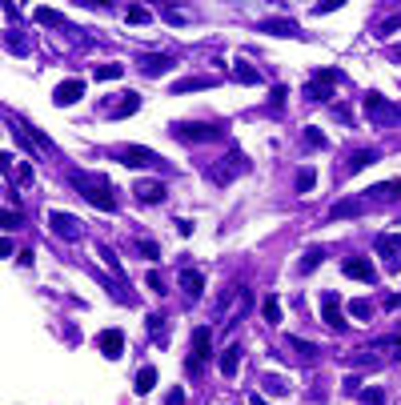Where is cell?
<instances>
[{
	"mask_svg": "<svg viewBox=\"0 0 401 405\" xmlns=\"http://www.w3.org/2000/svg\"><path fill=\"white\" fill-rule=\"evenodd\" d=\"M341 361L354 365V369H381V365H393V361H401V333L369 341V345H361V349H354V353H345Z\"/></svg>",
	"mask_w": 401,
	"mask_h": 405,
	"instance_id": "obj_1",
	"label": "cell"
},
{
	"mask_svg": "<svg viewBox=\"0 0 401 405\" xmlns=\"http://www.w3.org/2000/svg\"><path fill=\"white\" fill-rule=\"evenodd\" d=\"M69 185L80 193V197H85V201H89L93 209H100V213H113V209H117V193H113V185H109L105 177L72 168V173H69Z\"/></svg>",
	"mask_w": 401,
	"mask_h": 405,
	"instance_id": "obj_2",
	"label": "cell"
},
{
	"mask_svg": "<svg viewBox=\"0 0 401 405\" xmlns=\"http://www.w3.org/2000/svg\"><path fill=\"white\" fill-rule=\"evenodd\" d=\"M345 85V72L341 69H317L313 76H309V85H305V96H309V105H329L333 93Z\"/></svg>",
	"mask_w": 401,
	"mask_h": 405,
	"instance_id": "obj_3",
	"label": "cell"
},
{
	"mask_svg": "<svg viewBox=\"0 0 401 405\" xmlns=\"http://www.w3.org/2000/svg\"><path fill=\"white\" fill-rule=\"evenodd\" d=\"M365 117L381 124V129H398L401 124V105H393L389 96L381 93H365Z\"/></svg>",
	"mask_w": 401,
	"mask_h": 405,
	"instance_id": "obj_4",
	"label": "cell"
},
{
	"mask_svg": "<svg viewBox=\"0 0 401 405\" xmlns=\"http://www.w3.org/2000/svg\"><path fill=\"white\" fill-rule=\"evenodd\" d=\"M245 168H249V157H245L241 149H229V157H225L221 165H213L209 177H213V185H217V189H225V185H233Z\"/></svg>",
	"mask_w": 401,
	"mask_h": 405,
	"instance_id": "obj_5",
	"label": "cell"
},
{
	"mask_svg": "<svg viewBox=\"0 0 401 405\" xmlns=\"http://www.w3.org/2000/svg\"><path fill=\"white\" fill-rule=\"evenodd\" d=\"M117 161L124 168H165V161H161L153 149H144V144H120Z\"/></svg>",
	"mask_w": 401,
	"mask_h": 405,
	"instance_id": "obj_6",
	"label": "cell"
},
{
	"mask_svg": "<svg viewBox=\"0 0 401 405\" xmlns=\"http://www.w3.org/2000/svg\"><path fill=\"white\" fill-rule=\"evenodd\" d=\"M173 137L177 141H189V144L221 141L225 137V124H197V120H189V124H173Z\"/></svg>",
	"mask_w": 401,
	"mask_h": 405,
	"instance_id": "obj_7",
	"label": "cell"
},
{
	"mask_svg": "<svg viewBox=\"0 0 401 405\" xmlns=\"http://www.w3.org/2000/svg\"><path fill=\"white\" fill-rule=\"evenodd\" d=\"M48 229H52V237H61V241H80L85 237V225H80L72 213H65V209H52V213H48Z\"/></svg>",
	"mask_w": 401,
	"mask_h": 405,
	"instance_id": "obj_8",
	"label": "cell"
},
{
	"mask_svg": "<svg viewBox=\"0 0 401 405\" xmlns=\"http://www.w3.org/2000/svg\"><path fill=\"white\" fill-rule=\"evenodd\" d=\"M209 358H213V329L201 325V329H193V358L185 361V369H189V373H201V365Z\"/></svg>",
	"mask_w": 401,
	"mask_h": 405,
	"instance_id": "obj_9",
	"label": "cell"
},
{
	"mask_svg": "<svg viewBox=\"0 0 401 405\" xmlns=\"http://www.w3.org/2000/svg\"><path fill=\"white\" fill-rule=\"evenodd\" d=\"M369 205H401V181H381L373 189L365 193Z\"/></svg>",
	"mask_w": 401,
	"mask_h": 405,
	"instance_id": "obj_10",
	"label": "cell"
},
{
	"mask_svg": "<svg viewBox=\"0 0 401 405\" xmlns=\"http://www.w3.org/2000/svg\"><path fill=\"white\" fill-rule=\"evenodd\" d=\"M378 253L389 269H401V233H381L378 237Z\"/></svg>",
	"mask_w": 401,
	"mask_h": 405,
	"instance_id": "obj_11",
	"label": "cell"
},
{
	"mask_svg": "<svg viewBox=\"0 0 401 405\" xmlns=\"http://www.w3.org/2000/svg\"><path fill=\"white\" fill-rule=\"evenodd\" d=\"M133 197H137L141 205H161L169 197V189H165V181H137V185H133Z\"/></svg>",
	"mask_w": 401,
	"mask_h": 405,
	"instance_id": "obj_12",
	"label": "cell"
},
{
	"mask_svg": "<svg viewBox=\"0 0 401 405\" xmlns=\"http://www.w3.org/2000/svg\"><path fill=\"white\" fill-rule=\"evenodd\" d=\"M181 293H185V301H201V293H205V277H201V269H181Z\"/></svg>",
	"mask_w": 401,
	"mask_h": 405,
	"instance_id": "obj_13",
	"label": "cell"
},
{
	"mask_svg": "<svg viewBox=\"0 0 401 405\" xmlns=\"http://www.w3.org/2000/svg\"><path fill=\"white\" fill-rule=\"evenodd\" d=\"M96 345H100V353L109 361H117L124 353V333L120 329H105V333H96Z\"/></svg>",
	"mask_w": 401,
	"mask_h": 405,
	"instance_id": "obj_14",
	"label": "cell"
},
{
	"mask_svg": "<svg viewBox=\"0 0 401 405\" xmlns=\"http://www.w3.org/2000/svg\"><path fill=\"white\" fill-rule=\"evenodd\" d=\"M365 209H369V201H365V197H349V201H337V205L329 209V217H333V221H341V217H361Z\"/></svg>",
	"mask_w": 401,
	"mask_h": 405,
	"instance_id": "obj_15",
	"label": "cell"
},
{
	"mask_svg": "<svg viewBox=\"0 0 401 405\" xmlns=\"http://www.w3.org/2000/svg\"><path fill=\"white\" fill-rule=\"evenodd\" d=\"M80 93H85V80H61L56 93H52V100H56V105H76Z\"/></svg>",
	"mask_w": 401,
	"mask_h": 405,
	"instance_id": "obj_16",
	"label": "cell"
},
{
	"mask_svg": "<svg viewBox=\"0 0 401 405\" xmlns=\"http://www.w3.org/2000/svg\"><path fill=\"white\" fill-rule=\"evenodd\" d=\"M321 309H325L329 329H345V317H341V297H337V293H325V297H321Z\"/></svg>",
	"mask_w": 401,
	"mask_h": 405,
	"instance_id": "obj_17",
	"label": "cell"
},
{
	"mask_svg": "<svg viewBox=\"0 0 401 405\" xmlns=\"http://www.w3.org/2000/svg\"><path fill=\"white\" fill-rule=\"evenodd\" d=\"M173 69H177V61H173V56H165V52L149 56V61L141 65V72H144V76H165V72H173Z\"/></svg>",
	"mask_w": 401,
	"mask_h": 405,
	"instance_id": "obj_18",
	"label": "cell"
},
{
	"mask_svg": "<svg viewBox=\"0 0 401 405\" xmlns=\"http://www.w3.org/2000/svg\"><path fill=\"white\" fill-rule=\"evenodd\" d=\"M345 277L373 281V261H369V257H349V261H345Z\"/></svg>",
	"mask_w": 401,
	"mask_h": 405,
	"instance_id": "obj_19",
	"label": "cell"
},
{
	"mask_svg": "<svg viewBox=\"0 0 401 405\" xmlns=\"http://www.w3.org/2000/svg\"><path fill=\"white\" fill-rule=\"evenodd\" d=\"M373 161H381V153H378V149H357V153H354V161L345 165V177H354V173H361V168H369Z\"/></svg>",
	"mask_w": 401,
	"mask_h": 405,
	"instance_id": "obj_20",
	"label": "cell"
},
{
	"mask_svg": "<svg viewBox=\"0 0 401 405\" xmlns=\"http://www.w3.org/2000/svg\"><path fill=\"white\" fill-rule=\"evenodd\" d=\"M217 369H221V377H237V369H241V345H229L221 361H217Z\"/></svg>",
	"mask_w": 401,
	"mask_h": 405,
	"instance_id": "obj_21",
	"label": "cell"
},
{
	"mask_svg": "<svg viewBox=\"0 0 401 405\" xmlns=\"http://www.w3.org/2000/svg\"><path fill=\"white\" fill-rule=\"evenodd\" d=\"M213 85H217L213 76H185V80L173 85V93H197V89H213Z\"/></svg>",
	"mask_w": 401,
	"mask_h": 405,
	"instance_id": "obj_22",
	"label": "cell"
},
{
	"mask_svg": "<svg viewBox=\"0 0 401 405\" xmlns=\"http://www.w3.org/2000/svg\"><path fill=\"white\" fill-rule=\"evenodd\" d=\"M261 389H265L269 397H289V393H293V385L285 382V377H277V373H273V377H265V385H261Z\"/></svg>",
	"mask_w": 401,
	"mask_h": 405,
	"instance_id": "obj_23",
	"label": "cell"
},
{
	"mask_svg": "<svg viewBox=\"0 0 401 405\" xmlns=\"http://www.w3.org/2000/svg\"><path fill=\"white\" fill-rule=\"evenodd\" d=\"M149 337H157V345H165V337H169L165 313H153V317H149Z\"/></svg>",
	"mask_w": 401,
	"mask_h": 405,
	"instance_id": "obj_24",
	"label": "cell"
},
{
	"mask_svg": "<svg viewBox=\"0 0 401 405\" xmlns=\"http://www.w3.org/2000/svg\"><path fill=\"white\" fill-rule=\"evenodd\" d=\"M261 32H273V36H297V24L293 21H265Z\"/></svg>",
	"mask_w": 401,
	"mask_h": 405,
	"instance_id": "obj_25",
	"label": "cell"
},
{
	"mask_svg": "<svg viewBox=\"0 0 401 405\" xmlns=\"http://www.w3.org/2000/svg\"><path fill=\"white\" fill-rule=\"evenodd\" d=\"M233 76L241 80V85H257L261 80V72L253 69V65H245V61H233Z\"/></svg>",
	"mask_w": 401,
	"mask_h": 405,
	"instance_id": "obj_26",
	"label": "cell"
},
{
	"mask_svg": "<svg viewBox=\"0 0 401 405\" xmlns=\"http://www.w3.org/2000/svg\"><path fill=\"white\" fill-rule=\"evenodd\" d=\"M153 385H157V369H153V365H144L141 373H137V382H133V389H137V393H149Z\"/></svg>",
	"mask_w": 401,
	"mask_h": 405,
	"instance_id": "obj_27",
	"label": "cell"
},
{
	"mask_svg": "<svg viewBox=\"0 0 401 405\" xmlns=\"http://www.w3.org/2000/svg\"><path fill=\"white\" fill-rule=\"evenodd\" d=\"M321 261H325V249H309L305 257H301V265H297V269H301V273H313V269H317Z\"/></svg>",
	"mask_w": 401,
	"mask_h": 405,
	"instance_id": "obj_28",
	"label": "cell"
},
{
	"mask_svg": "<svg viewBox=\"0 0 401 405\" xmlns=\"http://www.w3.org/2000/svg\"><path fill=\"white\" fill-rule=\"evenodd\" d=\"M261 313H265V321H269V325H277V321H281V301H277V297H265Z\"/></svg>",
	"mask_w": 401,
	"mask_h": 405,
	"instance_id": "obj_29",
	"label": "cell"
},
{
	"mask_svg": "<svg viewBox=\"0 0 401 405\" xmlns=\"http://www.w3.org/2000/svg\"><path fill=\"white\" fill-rule=\"evenodd\" d=\"M317 185V173L313 168H297V193H313Z\"/></svg>",
	"mask_w": 401,
	"mask_h": 405,
	"instance_id": "obj_30",
	"label": "cell"
},
{
	"mask_svg": "<svg viewBox=\"0 0 401 405\" xmlns=\"http://www.w3.org/2000/svg\"><path fill=\"white\" fill-rule=\"evenodd\" d=\"M124 17H129L133 24H149V21H153V12L141 8V4H129V8H124Z\"/></svg>",
	"mask_w": 401,
	"mask_h": 405,
	"instance_id": "obj_31",
	"label": "cell"
},
{
	"mask_svg": "<svg viewBox=\"0 0 401 405\" xmlns=\"http://www.w3.org/2000/svg\"><path fill=\"white\" fill-rule=\"evenodd\" d=\"M349 313H354V317H361V321H365V317L373 313V301H369V297H357V301H349Z\"/></svg>",
	"mask_w": 401,
	"mask_h": 405,
	"instance_id": "obj_32",
	"label": "cell"
},
{
	"mask_svg": "<svg viewBox=\"0 0 401 405\" xmlns=\"http://www.w3.org/2000/svg\"><path fill=\"white\" fill-rule=\"evenodd\" d=\"M398 28H401V17H393V21L378 24V28H373V36H378V41H389V36H393V32H398Z\"/></svg>",
	"mask_w": 401,
	"mask_h": 405,
	"instance_id": "obj_33",
	"label": "cell"
},
{
	"mask_svg": "<svg viewBox=\"0 0 401 405\" xmlns=\"http://www.w3.org/2000/svg\"><path fill=\"white\" fill-rule=\"evenodd\" d=\"M361 405H385V389H361Z\"/></svg>",
	"mask_w": 401,
	"mask_h": 405,
	"instance_id": "obj_34",
	"label": "cell"
},
{
	"mask_svg": "<svg viewBox=\"0 0 401 405\" xmlns=\"http://www.w3.org/2000/svg\"><path fill=\"white\" fill-rule=\"evenodd\" d=\"M137 109H141V100H137V96H124V100L117 105V117H133Z\"/></svg>",
	"mask_w": 401,
	"mask_h": 405,
	"instance_id": "obj_35",
	"label": "cell"
},
{
	"mask_svg": "<svg viewBox=\"0 0 401 405\" xmlns=\"http://www.w3.org/2000/svg\"><path fill=\"white\" fill-rule=\"evenodd\" d=\"M137 249H141V257H149V261L161 257V245H157V241H137Z\"/></svg>",
	"mask_w": 401,
	"mask_h": 405,
	"instance_id": "obj_36",
	"label": "cell"
},
{
	"mask_svg": "<svg viewBox=\"0 0 401 405\" xmlns=\"http://www.w3.org/2000/svg\"><path fill=\"white\" fill-rule=\"evenodd\" d=\"M305 141L313 144V149H325V144H329V141H325V133H321V129H313V124L305 129Z\"/></svg>",
	"mask_w": 401,
	"mask_h": 405,
	"instance_id": "obj_37",
	"label": "cell"
},
{
	"mask_svg": "<svg viewBox=\"0 0 401 405\" xmlns=\"http://www.w3.org/2000/svg\"><path fill=\"white\" fill-rule=\"evenodd\" d=\"M293 349H297V353H301V358H317V345H309V341H301V337H293Z\"/></svg>",
	"mask_w": 401,
	"mask_h": 405,
	"instance_id": "obj_38",
	"label": "cell"
},
{
	"mask_svg": "<svg viewBox=\"0 0 401 405\" xmlns=\"http://www.w3.org/2000/svg\"><path fill=\"white\" fill-rule=\"evenodd\" d=\"M161 12H165V21H173V24H185V8H177V4H165Z\"/></svg>",
	"mask_w": 401,
	"mask_h": 405,
	"instance_id": "obj_39",
	"label": "cell"
},
{
	"mask_svg": "<svg viewBox=\"0 0 401 405\" xmlns=\"http://www.w3.org/2000/svg\"><path fill=\"white\" fill-rule=\"evenodd\" d=\"M120 76V65H100L96 69V80H117Z\"/></svg>",
	"mask_w": 401,
	"mask_h": 405,
	"instance_id": "obj_40",
	"label": "cell"
},
{
	"mask_svg": "<svg viewBox=\"0 0 401 405\" xmlns=\"http://www.w3.org/2000/svg\"><path fill=\"white\" fill-rule=\"evenodd\" d=\"M285 93H289V89H285V85H277V89L269 93V109H281V105H285Z\"/></svg>",
	"mask_w": 401,
	"mask_h": 405,
	"instance_id": "obj_41",
	"label": "cell"
},
{
	"mask_svg": "<svg viewBox=\"0 0 401 405\" xmlns=\"http://www.w3.org/2000/svg\"><path fill=\"white\" fill-rule=\"evenodd\" d=\"M96 253H100V257H105V265H109V269H113V273H120V261H117V257H113V249H96ZM120 277H124V273H120Z\"/></svg>",
	"mask_w": 401,
	"mask_h": 405,
	"instance_id": "obj_42",
	"label": "cell"
},
{
	"mask_svg": "<svg viewBox=\"0 0 401 405\" xmlns=\"http://www.w3.org/2000/svg\"><path fill=\"white\" fill-rule=\"evenodd\" d=\"M144 285H149V289H153V293H165V281H161V277H157V273H149V277H144Z\"/></svg>",
	"mask_w": 401,
	"mask_h": 405,
	"instance_id": "obj_43",
	"label": "cell"
},
{
	"mask_svg": "<svg viewBox=\"0 0 401 405\" xmlns=\"http://www.w3.org/2000/svg\"><path fill=\"white\" fill-rule=\"evenodd\" d=\"M36 21H45V24H56V21H61V17H56L52 8H36Z\"/></svg>",
	"mask_w": 401,
	"mask_h": 405,
	"instance_id": "obj_44",
	"label": "cell"
},
{
	"mask_svg": "<svg viewBox=\"0 0 401 405\" xmlns=\"http://www.w3.org/2000/svg\"><path fill=\"white\" fill-rule=\"evenodd\" d=\"M17 181H21V185H28V181H32V165H21V168H17Z\"/></svg>",
	"mask_w": 401,
	"mask_h": 405,
	"instance_id": "obj_45",
	"label": "cell"
},
{
	"mask_svg": "<svg viewBox=\"0 0 401 405\" xmlns=\"http://www.w3.org/2000/svg\"><path fill=\"white\" fill-rule=\"evenodd\" d=\"M345 393H361V377H345Z\"/></svg>",
	"mask_w": 401,
	"mask_h": 405,
	"instance_id": "obj_46",
	"label": "cell"
},
{
	"mask_svg": "<svg viewBox=\"0 0 401 405\" xmlns=\"http://www.w3.org/2000/svg\"><path fill=\"white\" fill-rule=\"evenodd\" d=\"M17 225H21V217H17L12 209H8V213H4V229H17Z\"/></svg>",
	"mask_w": 401,
	"mask_h": 405,
	"instance_id": "obj_47",
	"label": "cell"
},
{
	"mask_svg": "<svg viewBox=\"0 0 401 405\" xmlns=\"http://www.w3.org/2000/svg\"><path fill=\"white\" fill-rule=\"evenodd\" d=\"M385 309H401V293H398V297H389V301H385Z\"/></svg>",
	"mask_w": 401,
	"mask_h": 405,
	"instance_id": "obj_48",
	"label": "cell"
},
{
	"mask_svg": "<svg viewBox=\"0 0 401 405\" xmlns=\"http://www.w3.org/2000/svg\"><path fill=\"white\" fill-rule=\"evenodd\" d=\"M389 61H401V45H393V48H389Z\"/></svg>",
	"mask_w": 401,
	"mask_h": 405,
	"instance_id": "obj_49",
	"label": "cell"
},
{
	"mask_svg": "<svg viewBox=\"0 0 401 405\" xmlns=\"http://www.w3.org/2000/svg\"><path fill=\"white\" fill-rule=\"evenodd\" d=\"M249 405H265V397H257V393H253V402H249Z\"/></svg>",
	"mask_w": 401,
	"mask_h": 405,
	"instance_id": "obj_50",
	"label": "cell"
}]
</instances>
